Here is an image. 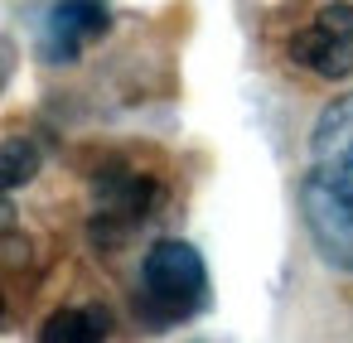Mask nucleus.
<instances>
[{
	"label": "nucleus",
	"instance_id": "9b49d317",
	"mask_svg": "<svg viewBox=\"0 0 353 343\" xmlns=\"http://www.w3.org/2000/svg\"><path fill=\"white\" fill-rule=\"evenodd\" d=\"M0 314H6V295H0Z\"/></svg>",
	"mask_w": 353,
	"mask_h": 343
},
{
	"label": "nucleus",
	"instance_id": "f03ea898",
	"mask_svg": "<svg viewBox=\"0 0 353 343\" xmlns=\"http://www.w3.org/2000/svg\"><path fill=\"white\" fill-rule=\"evenodd\" d=\"M310 174L353 203V92L334 97L310 131Z\"/></svg>",
	"mask_w": 353,
	"mask_h": 343
},
{
	"label": "nucleus",
	"instance_id": "9d476101",
	"mask_svg": "<svg viewBox=\"0 0 353 343\" xmlns=\"http://www.w3.org/2000/svg\"><path fill=\"white\" fill-rule=\"evenodd\" d=\"M0 222H10V208H6V203H0Z\"/></svg>",
	"mask_w": 353,
	"mask_h": 343
},
{
	"label": "nucleus",
	"instance_id": "20e7f679",
	"mask_svg": "<svg viewBox=\"0 0 353 343\" xmlns=\"http://www.w3.org/2000/svg\"><path fill=\"white\" fill-rule=\"evenodd\" d=\"M97 203H102V213L92 218L97 242H121L160 203V184L145 174H131V169H107L97 179Z\"/></svg>",
	"mask_w": 353,
	"mask_h": 343
},
{
	"label": "nucleus",
	"instance_id": "0eeeda50",
	"mask_svg": "<svg viewBox=\"0 0 353 343\" xmlns=\"http://www.w3.org/2000/svg\"><path fill=\"white\" fill-rule=\"evenodd\" d=\"M107 333H112V314H107L102 304L59 309V314L39 329L44 343H97V338H107Z\"/></svg>",
	"mask_w": 353,
	"mask_h": 343
},
{
	"label": "nucleus",
	"instance_id": "39448f33",
	"mask_svg": "<svg viewBox=\"0 0 353 343\" xmlns=\"http://www.w3.org/2000/svg\"><path fill=\"white\" fill-rule=\"evenodd\" d=\"M112 25L102 0H54V10L44 15V39H39V54L49 63H68L78 59V49L88 39H102Z\"/></svg>",
	"mask_w": 353,
	"mask_h": 343
},
{
	"label": "nucleus",
	"instance_id": "423d86ee",
	"mask_svg": "<svg viewBox=\"0 0 353 343\" xmlns=\"http://www.w3.org/2000/svg\"><path fill=\"white\" fill-rule=\"evenodd\" d=\"M290 59L300 68H310V73H319V78L334 83V78H348L353 73V39H339V34L310 25V30H300L290 39Z\"/></svg>",
	"mask_w": 353,
	"mask_h": 343
},
{
	"label": "nucleus",
	"instance_id": "f257e3e1",
	"mask_svg": "<svg viewBox=\"0 0 353 343\" xmlns=\"http://www.w3.org/2000/svg\"><path fill=\"white\" fill-rule=\"evenodd\" d=\"M141 290H145V304L160 314V319H189L208 304V271H203V256L179 242V237H165L145 251L141 261Z\"/></svg>",
	"mask_w": 353,
	"mask_h": 343
},
{
	"label": "nucleus",
	"instance_id": "7ed1b4c3",
	"mask_svg": "<svg viewBox=\"0 0 353 343\" xmlns=\"http://www.w3.org/2000/svg\"><path fill=\"white\" fill-rule=\"evenodd\" d=\"M300 213H305V227H310L314 251H319L334 271L353 276V203L339 198L334 189H324V184L310 174L305 189H300Z\"/></svg>",
	"mask_w": 353,
	"mask_h": 343
},
{
	"label": "nucleus",
	"instance_id": "6e6552de",
	"mask_svg": "<svg viewBox=\"0 0 353 343\" xmlns=\"http://www.w3.org/2000/svg\"><path fill=\"white\" fill-rule=\"evenodd\" d=\"M39 174V145L25 136L0 141V189H25Z\"/></svg>",
	"mask_w": 353,
	"mask_h": 343
},
{
	"label": "nucleus",
	"instance_id": "1a4fd4ad",
	"mask_svg": "<svg viewBox=\"0 0 353 343\" xmlns=\"http://www.w3.org/2000/svg\"><path fill=\"white\" fill-rule=\"evenodd\" d=\"M314 25L329 30V34H339V39H353V6H343V0H329V6L314 15Z\"/></svg>",
	"mask_w": 353,
	"mask_h": 343
}]
</instances>
